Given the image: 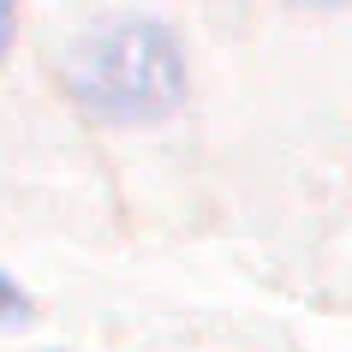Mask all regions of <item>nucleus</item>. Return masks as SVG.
Listing matches in <instances>:
<instances>
[{
    "instance_id": "obj_2",
    "label": "nucleus",
    "mask_w": 352,
    "mask_h": 352,
    "mask_svg": "<svg viewBox=\"0 0 352 352\" xmlns=\"http://www.w3.org/2000/svg\"><path fill=\"white\" fill-rule=\"evenodd\" d=\"M24 311H30V298H24V293H19V287H12V280L0 275V322H19V316H24Z\"/></svg>"
},
{
    "instance_id": "obj_3",
    "label": "nucleus",
    "mask_w": 352,
    "mask_h": 352,
    "mask_svg": "<svg viewBox=\"0 0 352 352\" xmlns=\"http://www.w3.org/2000/svg\"><path fill=\"white\" fill-rule=\"evenodd\" d=\"M6 42H12V6H0V54H6Z\"/></svg>"
},
{
    "instance_id": "obj_1",
    "label": "nucleus",
    "mask_w": 352,
    "mask_h": 352,
    "mask_svg": "<svg viewBox=\"0 0 352 352\" xmlns=\"http://www.w3.org/2000/svg\"><path fill=\"white\" fill-rule=\"evenodd\" d=\"M66 90L96 120L144 126L186 102V54L162 19H96L66 48Z\"/></svg>"
}]
</instances>
